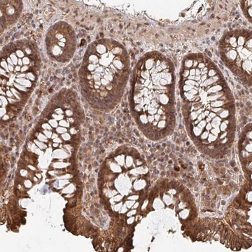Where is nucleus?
Masks as SVG:
<instances>
[{
  "label": "nucleus",
  "instance_id": "nucleus-1",
  "mask_svg": "<svg viewBox=\"0 0 252 252\" xmlns=\"http://www.w3.org/2000/svg\"><path fill=\"white\" fill-rule=\"evenodd\" d=\"M130 75V58L112 39L94 41L87 48L80 70L84 94L92 104L108 107L121 97Z\"/></svg>",
  "mask_w": 252,
  "mask_h": 252
},
{
  "label": "nucleus",
  "instance_id": "nucleus-8",
  "mask_svg": "<svg viewBox=\"0 0 252 252\" xmlns=\"http://www.w3.org/2000/svg\"><path fill=\"white\" fill-rule=\"evenodd\" d=\"M175 170H179L178 167H175Z\"/></svg>",
  "mask_w": 252,
  "mask_h": 252
},
{
  "label": "nucleus",
  "instance_id": "nucleus-2",
  "mask_svg": "<svg viewBox=\"0 0 252 252\" xmlns=\"http://www.w3.org/2000/svg\"><path fill=\"white\" fill-rule=\"evenodd\" d=\"M175 87V67L170 59L153 52L140 60L132 79V97L148 98L149 104H154L160 122V118L164 117L170 128L175 125V110L162 102L160 97L174 100Z\"/></svg>",
  "mask_w": 252,
  "mask_h": 252
},
{
  "label": "nucleus",
  "instance_id": "nucleus-4",
  "mask_svg": "<svg viewBox=\"0 0 252 252\" xmlns=\"http://www.w3.org/2000/svg\"><path fill=\"white\" fill-rule=\"evenodd\" d=\"M252 32L237 30L228 32L220 42V54L233 74L251 86L252 72Z\"/></svg>",
  "mask_w": 252,
  "mask_h": 252
},
{
  "label": "nucleus",
  "instance_id": "nucleus-5",
  "mask_svg": "<svg viewBox=\"0 0 252 252\" xmlns=\"http://www.w3.org/2000/svg\"><path fill=\"white\" fill-rule=\"evenodd\" d=\"M46 41L48 53L56 61L66 63L72 57L76 39L74 31L67 23L60 22L53 26Z\"/></svg>",
  "mask_w": 252,
  "mask_h": 252
},
{
  "label": "nucleus",
  "instance_id": "nucleus-6",
  "mask_svg": "<svg viewBox=\"0 0 252 252\" xmlns=\"http://www.w3.org/2000/svg\"><path fill=\"white\" fill-rule=\"evenodd\" d=\"M10 1H8V3H4V1H1V4L3 5V8L1 7V11H4V21H11V20H16V17L18 14H19L20 9H21V7H20V4L21 3L18 2L16 3V1H13V3H9Z\"/></svg>",
  "mask_w": 252,
  "mask_h": 252
},
{
  "label": "nucleus",
  "instance_id": "nucleus-3",
  "mask_svg": "<svg viewBox=\"0 0 252 252\" xmlns=\"http://www.w3.org/2000/svg\"><path fill=\"white\" fill-rule=\"evenodd\" d=\"M40 58L31 41L10 43L1 53V89L9 87L19 94H27L34 88L39 75Z\"/></svg>",
  "mask_w": 252,
  "mask_h": 252
},
{
  "label": "nucleus",
  "instance_id": "nucleus-7",
  "mask_svg": "<svg viewBox=\"0 0 252 252\" xmlns=\"http://www.w3.org/2000/svg\"><path fill=\"white\" fill-rule=\"evenodd\" d=\"M243 11L249 21H252V1H243Z\"/></svg>",
  "mask_w": 252,
  "mask_h": 252
}]
</instances>
